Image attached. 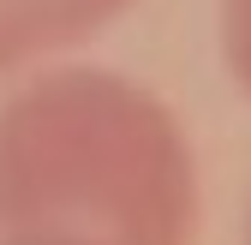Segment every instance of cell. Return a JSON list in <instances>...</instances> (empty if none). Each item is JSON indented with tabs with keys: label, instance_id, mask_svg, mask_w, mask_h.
<instances>
[{
	"label": "cell",
	"instance_id": "1",
	"mask_svg": "<svg viewBox=\"0 0 251 245\" xmlns=\"http://www.w3.org/2000/svg\"><path fill=\"white\" fill-rule=\"evenodd\" d=\"M198 156L162 96L66 66L0 102V233L84 245H198Z\"/></svg>",
	"mask_w": 251,
	"mask_h": 245
},
{
	"label": "cell",
	"instance_id": "2",
	"mask_svg": "<svg viewBox=\"0 0 251 245\" xmlns=\"http://www.w3.org/2000/svg\"><path fill=\"white\" fill-rule=\"evenodd\" d=\"M132 0H0V78L30 72L66 48H84Z\"/></svg>",
	"mask_w": 251,
	"mask_h": 245
},
{
	"label": "cell",
	"instance_id": "3",
	"mask_svg": "<svg viewBox=\"0 0 251 245\" xmlns=\"http://www.w3.org/2000/svg\"><path fill=\"white\" fill-rule=\"evenodd\" d=\"M222 60L251 96V0H222Z\"/></svg>",
	"mask_w": 251,
	"mask_h": 245
},
{
	"label": "cell",
	"instance_id": "4",
	"mask_svg": "<svg viewBox=\"0 0 251 245\" xmlns=\"http://www.w3.org/2000/svg\"><path fill=\"white\" fill-rule=\"evenodd\" d=\"M0 245H84V239H60V233H0Z\"/></svg>",
	"mask_w": 251,
	"mask_h": 245
},
{
	"label": "cell",
	"instance_id": "5",
	"mask_svg": "<svg viewBox=\"0 0 251 245\" xmlns=\"http://www.w3.org/2000/svg\"><path fill=\"white\" fill-rule=\"evenodd\" d=\"M245 245H251V221H245Z\"/></svg>",
	"mask_w": 251,
	"mask_h": 245
}]
</instances>
